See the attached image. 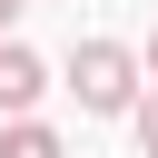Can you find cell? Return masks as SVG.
Returning a JSON list of instances; mask_svg holds the SVG:
<instances>
[{"mask_svg": "<svg viewBox=\"0 0 158 158\" xmlns=\"http://www.w3.org/2000/svg\"><path fill=\"white\" fill-rule=\"evenodd\" d=\"M69 89H79L89 118H118V109H138V59L118 40H79L69 49Z\"/></svg>", "mask_w": 158, "mask_h": 158, "instance_id": "obj_1", "label": "cell"}, {"mask_svg": "<svg viewBox=\"0 0 158 158\" xmlns=\"http://www.w3.org/2000/svg\"><path fill=\"white\" fill-rule=\"evenodd\" d=\"M40 89H49V69H40V49H20V40H0V118H30V109H40Z\"/></svg>", "mask_w": 158, "mask_h": 158, "instance_id": "obj_2", "label": "cell"}, {"mask_svg": "<svg viewBox=\"0 0 158 158\" xmlns=\"http://www.w3.org/2000/svg\"><path fill=\"white\" fill-rule=\"evenodd\" d=\"M0 158H59V128H40V118H10V128H0Z\"/></svg>", "mask_w": 158, "mask_h": 158, "instance_id": "obj_3", "label": "cell"}, {"mask_svg": "<svg viewBox=\"0 0 158 158\" xmlns=\"http://www.w3.org/2000/svg\"><path fill=\"white\" fill-rule=\"evenodd\" d=\"M138 148H148V158H158V89H148V99H138Z\"/></svg>", "mask_w": 158, "mask_h": 158, "instance_id": "obj_4", "label": "cell"}, {"mask_svg": "<svg viewBox=\"0 0 158 158\" xmlns=\"http://www.w3.org/2000/svg\"><path fill=\"white\" fill-rule=\"evenodd\" d=\"M20 10H30V0H0V30H10V20H20Z\"/></svg>", "mask_w": 158, "mask_h": 158, "instance_id": "obj_5", "label": "cell"}, {"mask_svg": "<svg viewBox=\"0 0 158 158\" xmlns=\"http://www.w3.org/2000/svg\"><path fill=\"white\" fill-rule=\"evenodd\" d=\"M148 79H158V30H148Z\"/></svg>", "mask_w": 158, "mask_h": 158, "instance_id": "obj_6", "label": "cell"}]
</instances>
